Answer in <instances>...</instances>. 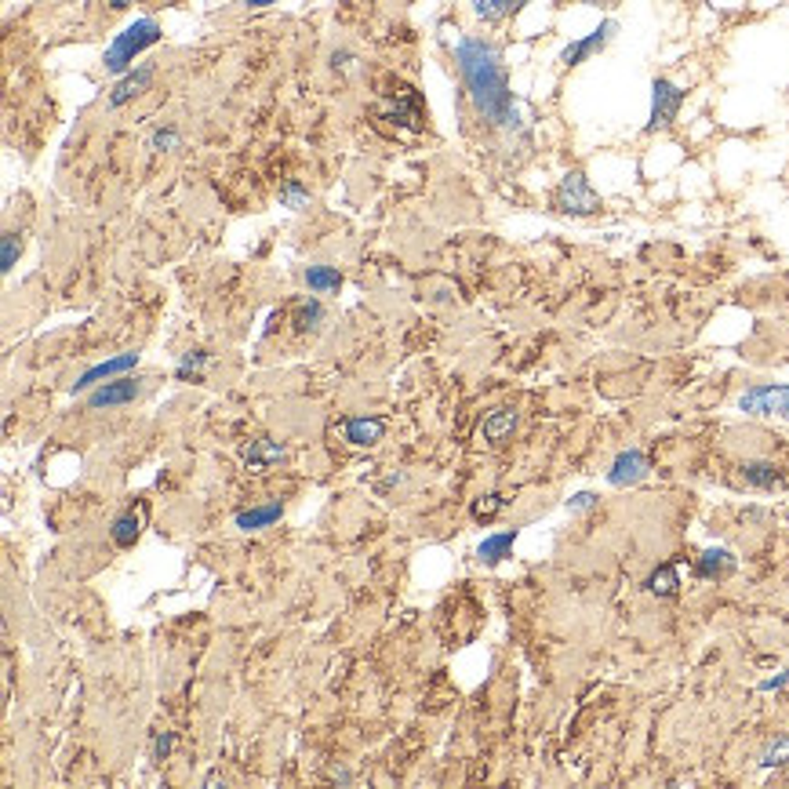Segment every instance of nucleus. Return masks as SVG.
<instances>
[{"instance_id":"nucleus-7","label":"nucleus","mask_w":789,"mask_h":789,"mask_svg":"<svg viewBox=\"0 0 789 789\" xmlns=\"http://www.w3.org/2000/svg\"><path fill=\"white\" fill-rule=\"evenodd\" d=\"M647 469H651V462H647L644 451H636V448L618 451L615 462H611V469H608V484H611V487H633V484H640V480L647 477Z\"/></svg>"},{"instance_id":"nucleus-33","label":"nucleus","mask_w":789,"mask_h":789,"mask_svg":"<svg viewBox=\"0 0 789 789\" xmlns=\"http://www.w3.org/2000/svg\"><path fill=\"white\" fill-rule=\"evenodd\" d=\"M127 5H131V0H109V8H116V12H120V8H127Z\"/></svg>"},{"instance_id":"nucleus-19","label":"nucleus","mask_w":789,"mask_h":789,"mask_svg":"<svg viewBox=\"0 0 789 789\" xmlns=\"http://www.w3.org/2000/svg\"><path fill=\"white\" fill-rule=\"evenodd\" d=\"M306 284H310L313 295H331V292L342 288V274L331 270V266H310L306 270Z\"/></svg>"},{"instance_id":"nucleus-24","label":"nucleus","mask_w":789,"mask_h":789,"mask_svg":"<svg viewBox=\"0 0 789 789\" xmlns=\"http://www.w3.org/2000/svg\"><path fill=\"white\" fill-rule=\"evenodd\" d=\"M324 320V306L317 302V299H310V302H302L299 310H295V328L299 331H310V328H317Z\"/></svg>"},{"instance_id":"nucleus-22","label":"nucleus","mask_w":789,"mask_h":789,"mask_svg":"<svg viewBox=\"0 0 789 789\" xmlns=\"http://www.w3.org/2000/svg\"><path fill=\"white\" fill-rule=\"evenodd\" d=\"M281 204L292 208V211H302V208H310V190H306L299 179H288V182L281 186Z\"/></svg>"},{"instance_id":"nucleus-12","label":"nucleus","mask_w":789,"mask_h":789,"mask_svg":"<svg viewBox=\"0 0 789 789\" xmlns=\"http://www.w3.org/2000/svg\"><path fill=\"white\" fill-rule=\"evenodd\" d=\"M382 433H385V419H346V422H342L346 444H357V448L378 444Z\"/></svg>"},{"instance_id":"nucleus-13","label":"nucleus","mask_w":789,"mask_h":789,"mask_svg":"<svg viewBox=\"0 0 789 789\" xmlns=\"http://www.w3.org/2000/svg\"><path fill=\"white\" fill-rule=\"evenodd\" d=\"M281 513H284L281 502H266V506L244 509V513H237V528L240 532H262V528H270V524H277Z\"/></svg>"},{"instance_id":"nucleus-2","label":"nucleus","mask_w":789,"mask_h":789,"mask_svg":"<svg viewBox=\"0 0 789 789\" xmlns=\"http://www.w3.org/2000/svg\"><path fill=\"white\" fill-rule=\"evenodd\" d=\"M161 41V26H157V19H135L124 33H116L113 37V44H109V51H106V70L109 73H127L131 70V62H135L146 48H153Z\"/></svg>"},{"instance_id":"nucleus-9","label":"nucleus","mask_w":789,"mask_h":789,"mask_svg":"<svg viewBox=\"0 0 789 789\" xmlns=\"http://www.w3.org/2000/svg\"><path fill=\"white\" fill-rule=\"evenodd\" d=\"M139 364V353H120V357H113V360H102V364H95V367H88L80 378H77V385H73V393H84V389H95V385H102V382H109L113 375H124V371H131Z\"/></svg>"},{"instance_id":"nucleus-26","label":"nucleus","mask_w":789,"mask_h":789,"mask_svg":"<svg viewBox=\"0 0 789 789\" xmlns=\"http://www.w3.org/2000/svg\"><path fill=\"white\" fill-rule=\"evenodd\" d=\"M785 757H789V735H782V738L771 742V749L764 753L760 767H778V764H785Z\"/></svg>"},{"instance_id":"nucleus-16","label":"nucleus","mask_w":789,"mask_h":789,"mask_svg":"<svg viewBox=\"0 0 789 789\" xmlns=\"http://www.w3.org/2000/svg\"><path fill=\"white\" fill-rule=\"evenodd\" d=\"M742 477H746L749 487H760V491H771V487H778V484L785 480L775 462H746V466H742Z\"/></svg>"},{"instance_id":"nucleus-5","label":"nucleus","mask_w":789,"mask_h":789,"mask_svg":"<svg viewBox=\"0 0 789 789\" xmlns=\"http://www.w3.org/2000/svg\"><path fill=\"white\" fill-rule=\"evenodd\" d=\"M684 98H688V91L677 88L673 80H666V77L654 80V84H651V120H647V131H663V127H670V124L677 120Z\"/></svg>"},{"instance_id":"nucleus-1","label":"nucleus","mask_w":789,"mask_h":789,"mask_svg":"<svg viewBox=\"0 0 789 789\" xmlns=\"http://www.w3.org/2000/svg\"><path fill=\"white\" fill-rule=\"evenodd\" d=\"M455 62L477 113L495 127H516V102L498 48L484 37H462L455 44Z\"/></svg>"},{"instance_id":"nucleus-4","label":"nucleus","mask_w":789,"mask_h":789,"mask_svg":"<svg viewBox=\"0 0 789 789\" xmlns=\"http://www.w3.org/2000/svg\"><path fill=\"white\" fill-rule=\"evenodd\" d=\"M738 408L746 415H778V419H789V385L782 382H764V385H753L738 397Z\"/></svg>"},{"instance_id":"nucleus-3","label":"nucleus","mask_w":789,"mask_h":789,"mask_svg":"<svg viewBox=\"0 0 789 789\" xmlns=\"http://www.w3.org/2000/svg\"><path fill=\"white\" fill-rule=\"evenodd\" d=\"M553 208L561 215H571V218H586V215H597L600 211V197L597 190L589 186V179L582 172H568L561 179V186L553 190Z\"/></svg>"},{"instance_id":"nucleus-18","label":"nucleus","mask_w":789,"mask_h":789,"mask_svg":"<svg viewBox=\"0 0 789 789\" xmlns=\"http://www.w3.org/2000/svg\"><path fill=\"white\" fill-rule=\"evenodd\" d=\"M528 0H473V12H477V19H484V23H502L506 15H513V12H520Z\"/></svg>"},{"instance_id":"nucleus-29","label":"nucleus","mask_w":789,"mask_h":789,"mask_svg":"<svg viewBox=\"0 0 789 789\" xmlns=\"http://www.w3.org/2000/svg\"><path fill=\"white\" fill-rule=\"evenodd\" d=\"M172 746H175V731H161L157 742H153V760H168Z\"/></svg>"},{"instance_id":"nucleus-28","label":"nucleus","mask_w":789,"mask_h":789,"mask_svg":"<svg viewBox=\"0 0 789 789\" xmlns=\"http://www.w3.org/2000/svg\"><path fill=\"white\" fill-rule=\"evenodd\" d=\"M157 153H168V150H175L179 146V131L175 127H161L157 135H153V143H150Z\"/></svg>"},{"instance_id":"nucleus-25","label":"nucleus","mask_w":789,"mask_h":789,"mask_svg":"<svg viewBox=\"0 0 789 789\" xmlns=\"http://www.w3.org/2000/svg\"><path fill=\"white\" fill-rule=\"evenodd\" d=\"M19 255H23V237L19 233H5V247H0V270L12 274Z\"/></svg>"},{"instance_id":"nucleus-23","label":"nucleus","mask_w":789,"mask_h":789,"mask_svg":"<svg viewBox=\"0 0 789 789\" xmlns=\"http://www.w3.org/2000/svg\"><path fill=\"white\" fill-rule=\"evenodd\" d=\"M506 509V498L502 495H480V498H473V506H469V513H473V520H495L498 513Z\"/></svg>"},{"instance_id":"nucleus-10","label":"nucleus","mask_w":789,"mask_h":789,"mask_svg":"<svg viewBox=\"0 0 789 789\" xmlns=\"http://www.w3.org/2000/svg\"><path fill=\"white\" fill-rule=\"evenodd\" d=\"M150 84H153V66H139V70L124 73V77L116 80L113 95H109V106L116 109V106H124V102H131V98H139L143 91H150Z\"/></svg>"},{"instance_id":"nucleus-32","label":"nucleus","mask_w":789,"mask_h":789,"mask_svg":"<svg viewBox=\"0 0 789 789\" xmlns=\"http://www.w3.org/2000/svg\"><path fill=\"white\" fill-rule=\"evenodd\" d=\"M251 8H266V5H277V0H247Z\"/></svg>"},{"instance_id":"nucleus-6","label":"nucleus","mask_w":789,"mask_h":789,"mask_svg":"<svg viewBox=\"0 0 789 789\" xmlns=\"http://www.w3.org/2000/svg\"><path fill=\"white\" fill-rule=\"evenodd\" d=\"M143 397V382L139 378H116V382H102L91 389L88 397V408L102 412V408H120V404H131Z\"/></svg>"},{"instance_id":"nucleus-30","label":"nucleus","mask_w":789,"mask_h":789,"mask_svg":"<svg viewBox=\"0 0 789 789\" xmlns=\"http://www.w3.org/2000/svg\"><path fill=\"white\" fill-rule=\"evenodd\" d=\"M593 506H597V495H593V491H579V495H571V502H568V509H575V513H579V509H593Z\"/></svg>"},{"instance_id":"nucleus-8","label":"nucleus","mask_w":789,"mask_h":789,"mask_svg":"<svg viewBox=\"0 0 789 789\" xmlns=\"http://www.w3.org/2000/svg\"><path fill=\"white\" fill-rule=\"evenodd\" d=\"M615 23H600L589 37H582V41H575V44H568L564 51H561V62L564 66H579V62H586L589 55H597V51H604L608 44H611V37H615Z\"/></svg>"},{"instance_id":"nucleus-15","label":"nucleus","mask_w":789,"mask_h":789,"mask_svg":"<svg viewBox=\"0 0 789 789\" xmlns=\"http://www.w3.org/2000/svg\"><path fill=\"white\" fill-rule=\"evenodd\" d=\"M735 571V557L728 550H706L699 561H695V575L699 579H724Z\"/></svg>"},{"instance_id":"nucleus-27","label":"nucleus","mask_w":789,"mask_h":789,"mask_svg":"<svg viewBox=\"0 0 789 789\" xmlns=\"http://www.w3.org/2000/svg\"><path fill=\"white\" fill-rule=\"evenodd\" d=\"M204 364H208V353H186V357L179 360V378H190V375L197 378Z\"/></svg>"},{"instance_id":"nucleus-17","label":"nucleus","mask_w":789,"mask_h":789,"mask_svg":"<svg viewBox=\"0 0 789 789\" xmlns=\"http://www.w3.org/2000/svg\"><path fill=\"white\" fill-rule=\"evenodd\" d=\"M240 455H244V462H247V466H255V469H258V466H270V462L284 459V444H281V441H251V444H247Z\"/></svg>"},{"instance_id":"nucleus-31","label":"nucleus","mask_w":789,"mask_h":789,"mask_svg":"<svg viewBox=\"0 0 789 789\" xmlns=\"http://www.w3.org/2000/svg\"><path fill=\"white\" fill-rule=\"evenodd\" d=\"M785 684H789V673H782V677H771V681H764L760 688H764V692H775V688H785Z\"/></svg>"},{"instance_id":"nucleus-20","label":"nucleus","mask_w":789,"mask_h":789,"mask_svg":"<svg viewBox=\"0 0 789 789\" xmlns=\"http://www.w3.org/2000/svg\"><path fill=\"white\" fill-rule=\"evenodd\" d=\"M647 589H651L654 597H677V589H681L677 564H663L659 571H654V575L647 579Z\"/></svg>"},{"instance_id":"nucleus-14","label":"nucleus","mask_w":789,"mask_h":789,"mask_svg":"<svg viewBox=\"0 0 789 789\" xmlns=\"http://www.w3.org/2000/svg\"><path fill=\"white\" fill-rule=\"evenodd\" d=\"M513 543H516V528H513V532L487 535V539L477 546V561H480V564H502V561L513 553Z\"/></svg>"},{"instance_id":"nucleus-11","label":"nucleus","mask_w":789,"mask_h":789,"mask_svg":"<svg viewBox=\"0 0 789 789\" xmlns=\"http://www.w3.org/2000/svg\"><path fill=\"white\" fill-rule=\"evenodd\" d=\"M143 520H146V509H127V513H120L116 520H113V528H109V539H113V546L116 550H131L139 543V535H143Z\"/></svg>"},{"instance_id":"nucleus-21","label":"nucleus","mask_w":789,"mask_h":789,"mask_svg":"<svg viewBox=\"0 0 789 789\" xmlns=\"http://www.w3.org/2000/svg\"><path fill=\"white\" fill-rule=\"evenodd\" d=\"M513 430H516V412H495V415L484 419V437H487L491 444L506 441Z\"/></svg>"}]
</instances>
